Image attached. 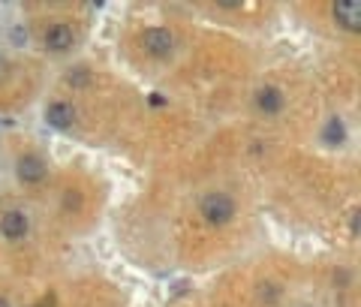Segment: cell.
<instances>
[{
    "instance_id": "1",
    "label": "cell",
    "mask_w": 361,
    "mask_h": 307,
    "mask_svg": "<svg viewBox=\"0 0 361 307\" xmlns=\"http://www.w3.org/2000/svg\"><path fill=\"white\" fill-rule=\"evenodd\" d=\"M199 214H202L211 226H226L235 217V202L226 193H208L202 202H199Z\"/></svg>"
},
{
    "instance_id": "2",
    "label": "cell",
    "mask_w": 361,
    "mask_h": 307,
    "mask_svg": "<svg viewBox=\"0 0 361 307\" xmlns=\"http://www.w3.org/2000/svg\"><path fill=\"white\" fill-rule=\"evenodd\" d=\"M142 46H145L148 54H154V57H169L172 48H175V36L166 27H148L142 33Z\"/></svg>"
},
{
    "instance_id": "3",
    "label": "cell",
    "mask_w": 361,
    "mask_h": 307,
    "mask_svg": "<svg viewBox=\"0 0 361 307\" xmlns=\"http://www.w3.org/2000/svg\"><path fill=\"white\" fill-rule=\"evenodd\" d=\"M334 22L352 33L361 30V3L355 0H343V3H334Z\"/></svg>"
},
{
    "instance_id": "4",
    "label": "cell",
    "mask_w": 361,
    "mask_h": 307,
    "mask_svg": "<svg viewBox=\"0 0 361 307\" xmlns=\"http://www.w3.org/2000/svg\"><path fill=\"white\" fill-rule=\"evenodd\" d=\"M45 120H48V127H54V130H69L72 120H75V109H72L69 103H51V106L45 109Z\"/></svg>"
},
{
    "instance_id": "5",
    "label": "cell",
    "mask_w": 361,
    "mask_h": 307,
    "mask_svg": "<svg viewBox=\"0 0 361 307\" xmlns=\"http://www.w3.org/2000/svg\"><path fill=\"white\" fill-rule=\"evenodd\" d=\"M72 27L69 24H51L48 30H45V48H51V51H67L72 48Z\"/></svg>"
},
{
    "instance_id": "6",
    "label": "cell",
    "mask_w": 361,
    "mask_h": 307,
    "mask_svg": "<svg viewBox=\"0 0 361 307\" xmlns=\"http://www.w3.org/2000/svg\"><path fill=\"white\" fill-rule=\"evenodd\" d=\"M45 172H48L45 163L39 160V157H33V154H27V157L18 160V178H22L24 184H36V181H43Z\"/></svg>"
},
{
    "instance_id": "7",
    "label": "cell",
    "mask_w": 361,
    "mask_h": 307,
    "mask_svg": "<svg viewBox=\"0 0 361 307\" xmlns=\"http://www.w3.org/2000/svg\"><path fill=\"white\" fill-rule=\"evenodd\" d=\"M0 229H3V235L9 238V241H18V238H24V235H27V217H24V211L3 214Z\"/></svg>"
},
{
    "instance_id": "8",
    "label": "cell",
    "mask_w": 361,
    "mask_h": 307,
    "mask_svg": "<svg viewBox=\"0 0 361 307\" xmlns=\"http://www.w3.org/2000/svg\"><path fill=\"white\" fill-rule=\"evenodd\" d=\"M256 109L265 112V115H277V112L283 109V94H280L277 88H262V91L256 94Z\"/></svg>"
},
{
    "instance_id": "9",
    "label": "cell",
    "mask_w": 361,
    "mask_h": 307,
    "mask_svg": "<svg viewBox=\"0 0 361 307\" xmlns=\"http://www.w3.org/2000/svg\"><path fill=\"white\" fill-rule=\"evenodd\" d=\"M343 139H346V127H343V120H340V118H331L328 124H325V130H322V142L340 145Z\"/></svg>"
},
{
    "instance_id": "10",
    "label": "cell",
    "mask_w": 361,
    "mask_h": 307,
    "mask_svg": "<svg viewBox=\"0 0 361 307\" xmlns=\"http://www.w3.org/2000/svg\"><path fill=\"white\" fill-rule=\"evenodd\" d=\"M361 211H355L352 214V235H358V226H361V217H358Z\"/></svg>"
},
{
    "instance_id": "11",
    "label": "cell",
    "mask_w": 361,
    "mask_h": 307,
    "mask_svg": "<svg viewBox=\"0 0 361 307\" xmlns=\"http://www.w3.org/2000/svg\"><path fill=\"white\" fill-rule=\"evenodd\" d=\"M151 106H166V96H159V94H151Z\"/></svg>"
},
{
    "instance_id": "12",
    "label": "cell",
    "mask_w": 361,
    "mask_h": 307,
    "mask_svg": "<svg viewBox=\"0 0 361 307\" xmlns=\"http://www.w3.org/2000/svg\"><path fill=\"white\" fill-rule=\"evenodd\" d=\"M12 36H15V43H24V39H27V33H24V30H15Z\"/></svg>"
},
{
    "instance_id": "13",
    "label": "cell",
    "mask_w": 361,
    "mask_h": 307,
    "mask_svg": "<svg viewBox=\"0 0 361 307\" xmlns=\"http://www.w3.org/2000/svg\"><path fill=\"white\" fill-rule=\"evenodd\" d=\"M0 307H9V304H6V298H0Z\"/></svg>"
}]
</instances>
